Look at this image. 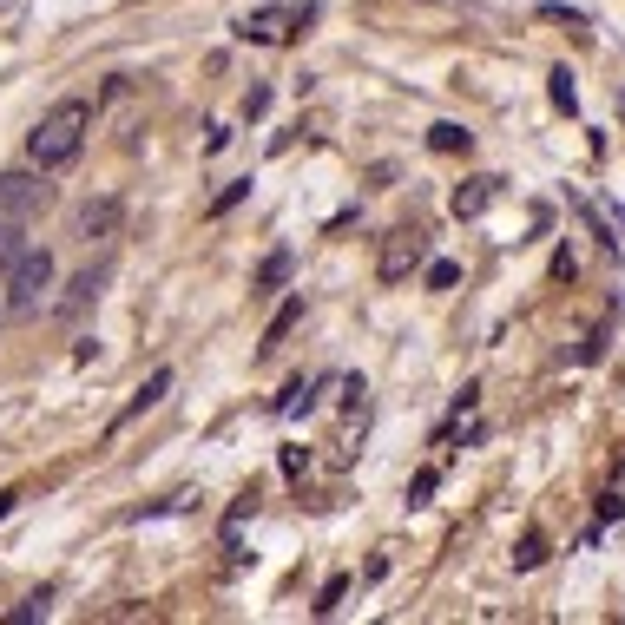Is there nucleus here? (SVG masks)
<instances>
[{
	"instance_id": "nucleus-20",
	"label": "nucleus",
	"mask_w": 625,
	"mask_h": 625,
	"mask_svg": "<svg viewBox=\"0 0 625 625\" xmlns=\"http://www.w3.org/2000/svg\"><path fill=\"white\" fill-rule=\"evenodd\" d=\"M454 283H461V264H448V257L428 264V290H454Z\"/></svg>"
},
{
	"instance_id": "nucleus-17",
	"label": "nucleus",
	"mask_w": 625,
	"mask_h": 625,
	"mask_svg": "<svg viewBox=\"0 0 625 625\" xmlns=\"http://www.w3.org/2000/svg\"><path fill=\"white\" fill-rule=\"evenodd\" d=\"M441 487V468H422L415 481H408V507H428V494Z\"/></svg>"
},
{
	"instance_id": "nucleus-6",
	"label": "nucleus",
	"mask_w": 625,
	"mask_h": 625,
	"mask_svg": "<svg viewBox=\"0 0 625 625\" xmlns=\"http://www.w3.org/2000/svg\"><path fill=\"white\" fill-rule=\"evenodd\" d=\"M106 283H112V257H99V264H86L73 283H66V297L53 303V316H60V323L86 316V303H99V297H106Z\"/></svg>"
},
{
	"instance_id": "nucleus-21",
	"label": "nucleus",
	"mask_w": 625,
	"mask_h": 625,
	"mask_svg": "<svg viewBox=\"0 0 625 625\" xmlns=\"http://www.w3.org/2000/svg\"><path fill=\"white\" fill-rule=\"evenodd\" d=\"M343 586H349V579H329L323 593H316V619H329V612H336V599H343Z\"/></svg>"
},
{
	"instance_id": "nucleus-12",
	"label": "nucleus",
	"mask_w": 625,
	"mask_h": 625,
	"mask_svg": "<svg viewBox=\"0 0 625 625\" xmlns=\"http://www.w3.org/2000/svg\"><path fill=\"white\" fill-rule=\"evenodd\" d=\"M428 145H435V152H468L474 132H468V125H454V119H441L435 132H428Z\"/></svg>"
},
{
	"instance_id": "nucleus-10",
	"label": "nucleus",
	"mask_w": 625,
	"mask_h": 625,
	"mask_svg": "<svg viewBox=\"0 0 625 625\" xmlns=\"http://www.w3.org/2000/svg\"><path fill=\"white\" fill-rule=\"evenodd\" d=\"M316 389H323V375H310V382L297 375V382H290V389H283L277 402H270V415H297V408H310V402H316Z\"/></svg>"
},
{
	"instance_id": "nucleus-22",
	"label": "nucleus",
	"mask_w": 625,
	"mask_h": 625,
	"mask_svg": "<svg viewBox=\"0 0 625 625\" xmlns=\"http://www.w3.org/2000/svg\"><path fill=\"white\" fill-rule=\"evenodd\" d=\"M599 356H606V329H593V336L579 343V362H599Z\"/></svg>"
},
{
	"instance_id": "nucleus-8",
	"label": "nucleus",
	"mask_w": 625,
	"mask_h": 625,
	"mask_svg": "<svg viewBox=\"0 0 625 625\" xmlns=\"http://www.w3.org/2000/svg\"><path fill=\"white\" fill-rule=\"evenodd\" d=\"M112 231H119V198L79 204V218H73V237H79V244H106Z\"/></svg>"
},
{
	"instance_id": "nucleus-15",
	"label": "nucleus",
	"mask_w": 625,
	"mask_h": 625,
	"mask_svg": "<svg viewBox=\"0 0 625 625\" xmlns=\"http://www.w3.org/2000/svg\"><path fill=\"white\" fill-rule=\"evenodd\" d=\"M553 106L579 112V86H573V73H566V66H553Z\"/></svg>"
},
{
	"instance_id": "nucleus-11",
	"label": "nucleus",
	"mask_w": 625,
	"mask_h": 625,
	"mask_svg": "<svg viewBox=\"0 0 625 625\" xmlns=\"http://www.w3.org/2000/svg\"><path fill=\"white\" fill-rule=\"evenodd\" d=\"M290 270H297V257H290V250H270L264 264H257V290H283Z\"/></svg>"
},
{
	"instance_id": "nucleus-16",
	"label": "nucleus",
	"mask_w": 625,
	"mask_h": 625,
	"mask_svg": "<svg viewBox=\"0 0 625 625\" xmlns=\"http://www.w3.org/2000/svg\"><path fill=\"white\" fill-rule=\"evenodd\" d=\"M540 560H547V540H540V533H527V540L514 547V566H520V573H533Z\"/></svg>"
},
{
	"instance_id": "nucleus-3",
	"label": "nucleus",
	"mask_w": 625,
	"mask_h": 625,
	"mask_svg": "<svg viewBox=\"0 0 625 625\" xmlns=\"http://www.w3.org/2000/svg\"><path fill=\"white\" fill-rule=\"evenodd\" d=\"M316 7L310 0H283V7H257V14L237 20V40H257V47H290L297 33H310Z\"/></svg>"
},
{
	"instance_id": "nucleus-13",
	"label": "nucleus",
	"mask_w": 625,
	"mask_h": 625,
	"mask_svg": "<svg viewBox=\"0 0 625 625\" xmlns=\"http://www.w3.org/2000/svg\"><path fill=\"white\" fill-rule=\"evenodd\" d=\"M297 316H303V297H290V303H283L277 316H270V329H264V356H270V349L283 343V336H290V323H297Z\"/></svg>"
},
{
	"instance_id": "nucleus-5",
	"label": "nucleus",
	"mask_w": 625,
	"mask_h": 625,
	"mask_svg": "<svg viewBox=\"0 0 625 625\" xmlns=\"http://www.w3.org/2000/svg\"><path fill=\"white\" fill-rule=\"evenodd\" d=\"M422 264H428V237H422V231H408V224H395V231L382 237L375 277H382V283H408V277H415Z\"/></svg>"
},
{
	"instance_id": "nucleus-4",
	"label": "nucleus",
	"mask_w": 625,
	"mask_h": 625,
	"mask_svg": "<svg viewBox=\"0 0 625 625\" xmlns=\"http://www.w3.org/2000/svg\"><path fill=\"white\" fill-rule=\"evenodd\" d=\"M53 204V185H47V172L40 165H14V172H0V218H14V224H33L40 211Z\"/></svg>"
},
{
	"instance_id": "nucleus-2",
	"label": "nucleus",
	"mask_w": 625,
	"mask_h": 625,
	"mask_svg": "<svg viewBox=\"0 0 625 625\" xmlns=\"http://www.w3.org/2000/svg\"><path fill=\"white\" fill-rule=\"evenodd\" d=\"M47 290H53V250L47 244H20L0 264V310L14 316V323L47 310Z\"/></svg>"
},
{
	"instance_id": "nucleus-1",
	"label": "nucleus",
	"mask_w": 625,
	"mask_h": 625,
	"mask_svg": "<svg viewBox=\"0 0 625 625\" xmlns=\"http://www.w3.org/2000/svg\"><path fill=\"white\" fill-rule=\"evenodd\" d=\"M86 132H93V106L86 99H60V106L40 112V125L27 132V158L40 165V172H66L79 152H86Z\"/></svg>"
},
{
	"instance_id": "nucleus-18",
	"label": "nucleus",
	"mask_w": 625,
	"mask_h": 625,
	"mask_svg": "<svg viewBox=\"0 0 625 625\" xmlns=\"http://www.w3.org/2000/svg\"><path fill=\"white\" fill-rule=\"evenodd\" d=\"M27 244V224H14V218H0V264L14 257V250Z\"/></svg>"
},
{
	"instance_id": "nucleus-9",
	"label": "nucleus",
	"mask_w": 625,
	"mask_h": 625,
	"mask_svg": "<svg viewBox=\"0 0 625 625\" xmlns=\"http://www.w3.org/2000/svg\"><path fill=\"white\" fill-rule=\"evenodd\" d=\"M494 198H500V178H468V185H454L448 211H454V218H481Z\"/></svg>"
},
{
	"instance_id": "nucleus-19",
	"label": "nucleus",
	"mask_w": 625,
	"mask_h": 625,
	"mask_svg": "<svg viewBox=\"0 0 625 625\" xmlns=\"http://www.w3.org/2000/svg\"><path fill=\"white\" fill-rule=\"evenodd\" d=\"M244 191H250V178H231V185H224L218 198H211V218H224V211H231V204L244 198Z\"/></svg>"
},
{
	"instance_id": "nucleus-7",
	"label": "nucleus",
	"mask_w": 625,
	"mask_h": 625,
	"mask_svg": "<svg viewBox=\"0 0 625 625\" xmlns=\"http://www.w3.org/2000/svg\"><path fill=\"white\" fill-rule=\"evenodd\" d=\"M165 389H172V369H152V375H145V382H139V395H132V402L119 408V422L106 428V441H112V435H125V428L139 422L145 408H158V402H165Z\"/></svg>"
},
{
	"instance_id": "nucleus-14",
	"label": "nucleus",
	"mask_w": 625,
	"mask_h": 625,
	"mask_svg": "<svg viewBox=\"0 0 625 625\" xmlns=\"http://www.w3.org/2000/svg\"><path fill=\"white\" fill-rule=\"evenodd\" d=\"M47 606H53V593L40 586V593H27V599H20L14 612H7V625H33V619H47Z\"/></svg>"
},
{
	"instance_id": "nucleus-23",
	"label": "nucleus",
	"mask_w": 625,
	"mask_h": 625,
	"mask_svg": "<svg viewBox=\"0 0 625 625\" xmlns=\"http://www.w3.org/2000/svg\"><path fill=\"white\" fill-rule=\"evenodd\" d=\"M7 514H14V494H0V520H7Z\"/></svg>"
}]
</instances>
